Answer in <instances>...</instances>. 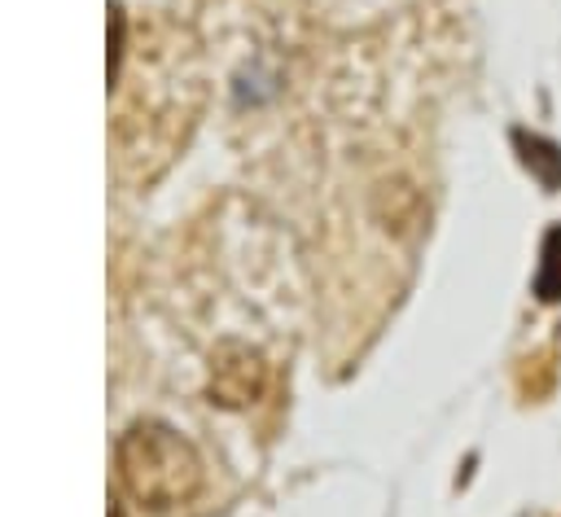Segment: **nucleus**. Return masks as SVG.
<instances>
[{
  "label": "nucleus",
  "mask_w": 561,
  "mask_h": 517,
  "mask_svg": "<svg viewBox=\"0 0 561 517\" xmlns=\"http://www.w3.org/2000/svg\"><path fill=\"white\" fill-rule=\"evenodd\" d=\"M118 469H123L127 491L153 508L184 504L202 482V464L193 447L167 425H136L118 443Z\"/></svg>",
  "instance_id": "obj_1"
},
{
  "label": "nucleus",
  "mask_w": 561,
  "mask_h": 517,
  "mask_svg": "<svg viewBox=\"0 0 561 517\" xmlns=\"http://www.w3.org/2000/svg\"><path fill=\"white\" fill-rule=\"evenodd\" d=\"M210 390L224 403H250V399H259V390H263V364H259V355H250V351H224L219 364H215Z\"/></svg>",
  "instance_id": "obj_2"
},
{
  "label": "nucleus",
  "mask_w": 561,
  "mask_h": 517,
  "mask_svg": "<svg viewBox=\"0 0 561 517\" xmlns=\"http://www.w3.org/2000/svg\"><path fill=\"white\" fill-rule=\"evenodd\" d=\"M513 145H517V158L522 166L543 184V188H561V149L543 136H530V131H513Z\"/></svg>",
  "instance_id": "obj_3"
},
{
  "label": "nucleus",
  "mask_w": 561,
  "mask_h": 517,
  "mask_svg": "<svg viewBox=\"0 0 561 517\" xmlns=\"http://www.w3.org/2000/svg\"><path fill=\"white\" fill-rule=\"evenodd\" d=\"M535 298L539 302H561V223H552L543 232L539 272H535Z\"/></svg>",
  "instance_id": "obj_4"
}]
</instances>
